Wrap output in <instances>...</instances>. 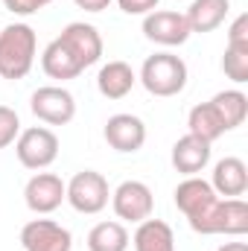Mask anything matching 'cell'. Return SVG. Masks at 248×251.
Wrapping results in <instances>:
<instances>
[{"label": "cell", "instance_id": "cell-16", "mask_svg": "<svg viewBox=\"0 0 248 251\" xmlns=\"http://www.w3.org/2000/svg\"><path fill=\"white\" fill-rule=\"evenodd\" d=\"M134 85H137V73L125 62H108L97 73V88L105 100H123L131 94Z\"/></svg>", "mask_w": 248, "mask_h": 251}, {"label": "cell", "instance_id": "cell-9", "mask_svg": "<svg viewBox=\"0 0 248 251\" xmlns=\"http://www.w3.org/2000/svg\"><path fill=\"white\" fill-rule=\"evenodd\" d=\"M59 41L70 50V56L82 64V70L102 59V35L94 24H85V21L67 24L62 29V35H59Z\"/></svg>", "mask_w": 248, "mask_h": 251}, {"label": "cell", "instance_id": "cell-20", "mask_svg": "<svg viewBox=\"0 0 248 251\" xmlns=\"http://www.w3.org/2000/svg\"><path fill=\"white\" fill-rule=\"evenodd\" d=\"M210 105L216 108V114H219V120H222V126H225V131L240 128V126L246 123V117H248V97L243 94V91H237V88L219 91V94L210 100Z\"/></svg>", "mask_w": 248, "mask_h": 251}, {"label": "cell", "instance_id": "cell-3", "mask_svg": "<svg viewBox=\"0 0 248 251\" xmlns=\"http://www.w3.org/2000/svg\"><path fill=\"white\" fill-rule=\"evenodd\" d=\"M187 64L181 56L175 53H155L149 56L143 67H140V76L137 82L152 94V97H175L187 88Z\"/></svg>", "mask_w": 248, "mask_h": 251}, {"label": "cell", "instance_id": "cell-5", "mask_svg": "<svg viewBox=\"0 0 248 251\" xmlns=\"http://www.w3.org/2000/svg\"><path fill=\"white\" fill-rule=\"evenodd\" d=\"M15 155H18L21 167H26V170H35V173L47 170L59 158V137L47 126L24 128L15 140Z\"/></svg>", "mask_w": 248, "mask_h": 251}, {"label": "cell", "instance_id": "cell-27", "mask_svg": "<svg viewBox=\"0 0 248 251\" xmlns=\"http://www.w3.org/2000/svg\"><path fill=\"white\" fill-rule=\"evenodd\" d=\"M158 3L161 0H117V6L123 9L125 15H149V12H155L158 9Z\"/></svg>", "mask_w": 248, "mask_h": 251}, {"label": "cell", "instance_id": "cell-19", "mask_svg": "<svg viewBox=\"0 0 248 251\" xmlns=\"http://www.w3.org/2000/svg\"><path fill=\"white\" fill-rule=\"evenodd\" d=\"M187 134H193V137H198L204 143H213V140H219L225 134V126H222L216 108L210 102H198V105L190 108V114H187Z\"/></svg>", "mask_w": 248, "mask_h": 251}, {"label": "cell", "instance_id": "cell-4", "mask_svg": "<svg viewBox=\"0 0 248 251\" xmlns=\"http://www.w3.org/2000/svg\"><path fill=\"white\" fill-rule=\"evenodd\" d=\"M108 199H111V187H108L105 176L97 173V170H82L64 184V201L76 213H85V216H94V213L105 210Z\"/></svg>", "mask_w": 248, "mask_h": 251}, {"label": "cell", "instance_id": "cell-18", "mask_svg": "<svg viewBox=\"0 0 248 251\" xmlns=\"http://www.w3.org/2000/svg\"><path fill=\"white\" fill-rule=\"evenodd\" d=\"M41 70L50 76V79H59V82H67V79H76L82 73V64L70 56V50L64 47L59 38H53L44 53H41Z\"/></svg>", "mask_w": 248, "mask_h": 251}, {"label": "cell", "instance_id": "cell-11", "mask_svg": "<svg viewBox=\"0 0 248 251\" xmlns=\"http://www.w3.org/2000/svg\"><path fill=\"white\" fill-rule=\"evenodd\" d=\"M24 201L38 216L53 213V210L62 207L64 201V181L56 173H35L26 181V187H24Z\"/></svg>", "mask_w": 248, "mask_h": 251}, {"label": "cell", "instance_id": "cell-17", "mask_svg": "<svg viewBox=\"0 0 248 251\" xmlns=\"http://www.w3.org/2000/svg\"><path fill=\"white\" fill-rule=\"evenodd\" d=\"M134 251H175V234L164 219H143L131 237Z\"/></svg>", "mask_w": 248, "mask_h": 251}, {"label": "cell", "instance_id": "cell-22", "mask_svg": "<svg viewBox=\"0 0 248 251\" xmlns=\"http://www.w3.org/2000/svg\"><path fill=\"white\" fill-rule=\"evenodd\" d=\"M222 234H228V237H243V234H248V204L243 199H225Z\"/></svg>", "mask_w": 248, "mask_h": 251}, {"label": "cell", "instance_id": "cell-23", "mask_svg": "<svg viewBox=\"0 0 248 251\" xmlns=\"http://www.w3.org/2000/svg\"><path fill=\"white\" fill-rule=\"evenodd\" d=\"M222 70L231 82L243 85L248 82V47H225V56H222Z\"/></svg>", "mask_w": 248, "mask_h": 251}, {"label": "cell", "instance_id": "cell-1", "mask_svg": "<svg viewBox=\"0 0 248 251\" xmlns=\"http://www.w3.org/2000/svg\"><path fill=\"white\" fill-rule=\"evenodd\" d=\"M175 207L184 213L187 225L196 234L213 237L222 234V219H225V199L216 196V190L210 187V181L198 178V176H187L184 181L175 187Z\"/></svg>", "mask_w": 248, "mask_h": 251}, {"label": "cell", "instance_id": "cell-28", "mask_svg": "<svg viewBox=\"0 0 248 251\" xmlns=\"http://www.w3.org/2000/svg\"><path fill=\"white\" fill-rule=\"evenodd\" d=\"M79 9H85V12H102V9H108L111 6V0H73Z\"/></svg>", "mask_w": 248, "mask_h": 251}, {"label": "cell", "instance_id": "cell-29", "mask_svg": "<svg viewBox=\"0 0 248 251\" xmlns=\"http://www.w3.org/2000/svg\"><path fill=\"white\" fill-rule=\"evenodd\" d=\"M216 251H248L246 243H222Z\"/></svg>", "mask_w": 248, "mask_h": 251}, {"label": "cell", "instance_id": "cell-21", "mask_svg": "<svg viewBox=\"0 0 248 251\" xmlns=\"http://www.w3.org/2000/svg\"><path fill=\"white\" fill-rule=\"evenodd\" d=\"M128 231L123 222H97L88 234V251H125Z\"/></svg>", "mask_w": 248, "mask_h": 251}, {"label": "cell", "instance_id": "cell-12", "mask_svg": "<svg viewBox=\"0 0 248 251\" xmlns=\"http://www.w3.org/2000/svg\"><path fill=\"white\" fill-rule=\"evenodd\" d=\"M102 134H105V143L114 152H125V155L143 149V143H146V126L134 114H114V117H108Z\"/></svg>", "mask_w": 248, "mask_h": 251}, {"label": "cell", "instance_id": "cell-7", "mask_svg": "<svg viewBox=\"0 0 248 251\" xmlns=\"http://www.w3.org/2000/svg\"><path fill=\"white\" fill-rule=\"evenodd\" d=\"M111 207H114L117 219L140 225L143 219L152 216V210H155V196H152L149 184L128 178V181H123L120 187L111 193Z\"/></svg>", "mask_w": 248, "mask_h": 251}, {"label": "cell", "instance_id": "cell-6", "mask_svg": "<svg viewBox=\"0 0 248 251\" xmlns=\"http://www.w3.org/2000/svg\"><path fill=\"white\" fill-rule=\"evenodd\" d=\"M32 114L47 126H67L76 117V100L62 85H44L29 97Z\"/></svg>", "mask_w": 248, "mask_h": 251}, {"label": "cell", "instance_id": "cell-10", "mask_svg": "<svg viewBox=\"0 0 248 251\" xmlns=\"http://www.w3.org/2000/svg\"><path fill=\"white\" fill-rule=\"evenodd\" d=\"M21 246L24 251H70L73 234L53 219H29L21 228Z\"/></svg>", "mask_w": 248, "mask_h": 251}, {"label": "cell", "instance_id": "cell-8", "mask_svg": "<svg viewBox=\"0 0 248 251\" xmlns=\"http://www.w3.org/2000/svg\"><path fill=\"white\" fill-rule=\"evenodd\" d=\"M143 35L161 47H181L187 38L193 35L190 32V24H187L184 12H175V9H155L143 18Z\"/></svg>", "mask_w": 248, "mask_h": 251}, {"label": "cell", "instance_id": "cell-25", "mask_svg": "<svg viewBox=\"0 0 248 251\" xmlns=\"http://www.w3.org/2000/svg\"><path fill=\"white\" fill-rule=\"evenodd\" d=\"M228 44L231 47H248V15H237L234 24L228 26Z\"/></svg>", "mask_w": 248, "mask_h": 251}, {"label": "cell", "instance_id": "cell-24", "mask_svg": "<svg viewBox=\"0 0 248 251\" xmlns=\"http://www.w3.org/2000/svg\"><path fill=\"white\" fill-rule=\"evenodd\" d=\"M18 134H21V117H18V111L9 108V105H0V149L12 146L18 140Z\"/></svg>", "mask_w": 248, "mask_h": 251}, {"label": "cell", "instance_id": "cell-13", "mask_svg": "<svg viewBox=\"0 0 248 251\" xmlns=\"http://www.w3.org/2000/svg\"><path fill=\"white\" fill-rule=\"evenodd\" d=\"M210 187L216 190V196L222 199H240L248 190V167L246 161L240 158H222L216 161L213 167V178H210Z\"/></svg>", "mask_w": 248, "mask_h": 251}, {"label": "cell", "instance_id": "cell-14", "mask_svg": "<svg viewBox=\"0 0 248 251\" xmlns=\"http://www.w3.org/2000/svg\"><path fill=\"white\" fill-rule=\"evenodd\" d=\"M173 167L181 173V176H198L207 164H210V143L193 137V134H184L173 143V155H170Z\"/></svg>", "mask_w": 248, "mask_h": 251}, {"label": "cell", "instance_id": "cell-15", "mask_svg": "<svg viewBox=\"0 0 248 251\" xmlns=\"http://www.w3.org/2000/svg\"><path fill=\"white\" fill-rule=\"evenodd\" d=\"M231 12V0H190V9L184 12L187 24H190V32H213L216 26L225 24Z\"/></svg>", "mask_w": 248, "mask_h": 251}, {"label": "cell", "instance_id": "cell-2", "mask_svg": "<svg viewBox=\"0 0 248 251\" xmlns=\"http://www.w3.org/2000/svg\"><path fill=\"white\" fill-rule=\"evenodd\" d=\"M38 38L29 24H9L0 29V76L9 82L24 79L35 64Z\"/></svg>", "mask_w": 248, "mask_h": 251}, {"label": "cell", "instance_id": "cell-26", "mask_svg": "<svg viewBox=\"0 0 248 251\" xmlns=\"http://www.w3.org/2000/svg\"><path fill=\"white\" fill-rule=\"evenodd\" d=\"M53 0H3V6L12 12V15H35V12H41L44 6H50Z\"/></svg>", "mask_w": 248, "mask_h": 251}]
</instances>
